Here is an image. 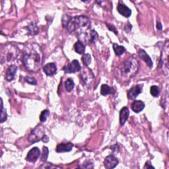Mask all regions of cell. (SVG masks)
Segmentation results:
<instances>
[{
    "instance_id": "cell-25",
    "label": "cell",
    "mask_w": 169,
    "mask_h": 169,
    "mask_svg": "<svg viewBox=\"0 0 169 169\" xmlns=\"http://www.w3.org/2000/svg\"><path fill=\"white\" fill-rule=\"evenodd\" d=\"M82 61H83L84 65L88 66L91 62V56L88 54H85L82 57Z\"/></svg>"
},
{
    "instance_id": "cell-12",
    "label": "cell",
    "mask_w": 169,
    "mask_h": 169,
    "mask_svg": "<svg viewBox=\"0 0 169 169\" xmlns=\"http://www.w3.org/2000/svg\"><path fill=\"white\" fill-rule=\"evenodd\" d=\"M142 93V88L140 85L134 86L129 89L128 93V96L129 99H136L137 96Z\"/></svg>"
},
{
    "instance_id": "cell-21",
    "label": "cell",
    "mask_w": 169,
    "mask_h": 169,
    "mask_svg": "<svg viewBox=\"0 0 169 169\" xmlns=\"http://www.w3.org/2000/svg\"><path fill=\"white\" fill-rule=\"evenodd\" d=\"M75 86V83L74 81L71 79H68L65 83V87L67 92H71L74 89Z\"/></svg>"
},
{
    "instance_id": "cell-33",
    "label": "cell",
    "mask_w": 169,
    "mask_h": 169,
    "mask_svg": "<svg viewBox=\"0 0 169 169\" xmlns=\"http://www.w3.org/2000/svg\"><path fill=\"white\" fill-rule=\"evenodd\" d=\"M154 168V167L153 166H151L150 165V163H147L146 164V166H145V168Z\"/></svg>"
},
{
    "instance_id": "cell-15",
    "label": "cell",
    "mask_w": 169,
    "mask_h": 169,
    "mask_svg": "<svg viewBox=\"0 0 169 169\" xmlns=\"http://www.w3.org/2000/svg\"><path fill=\"white\" fill-rule=\"evenodd\" d=\"M145 108V104L142 100H135L132 104V109L134 112L139 113Z\"/></svg>"
},
{
    "instance_id": "cell-17",
    "label": "cell",
    "mask_w": 169,
    "mask_h": 169,
    "mask_svg": "<svg viewBox=\"0 0 169 169\" xmlns=\"http://www.w3.org/2000/svg\"><path fill=\"white\" fill-rule=\"evenodd\" d=\"M115 91L113 88L110 87L107 84H103L101 86V89H100V93L103 96H107L109 94H114Z\"/></svg>"
},
{
    "instance_id": "cell-6",
    "label": "cell",
    "mask_w": 169,
    "mask_h": 169,
    "mask_svg": "<svg viewBox=\"0 0 169 169\" xmlns=\"http://www.w3.org/2000/svg\"><path fill=\"white\" fill-rule=\"evenodd\" d=\"M81 69V67L79 64V62L77 60H73L70 64L65 66L64 68L66 73H75V72L80 71Z\"/></svg>"
},
{
    "instance_id": "cell-20",
    "label": "cell",
    "mask_w": 169,
    "mask_h": 169,
    "mask_svg": "<svg viewBox=\"0 0 169 169\" xmlns=\"http://www.w3.org/2000/svg\"><path fill=\"white\" fill-rule=\"evenodd\" d=\"M89 42L92 43H95V42L98 39V34L95 30L91 31L87 35Z\"/></svg>"
},
{
    "instance_id": "cell-28",
    "label": "cell",
    "mask_w": 169,
    "mask_h": 169,
    "mask_svg": "<svg viewBox=\"0 0 169 169\" xmlns=\"http://www.w3.org/2000/svg\"><path fill=\"white\" fill-rule=\"evenodd\" d=\"M25 81L27 82L28 83L33 85H36L37 84L36 80L35 78H33V77H28V76L26 77Z\"/></svg>"
},
{
    "instance_id": "cell-24",
    "label": "cell",
    "mask_w": 169,
    "mask_h": 169,
    "mask_svg": "<svg viewBox=\"0 0 169 169\" xmlns=\"http://www.w3.org/2000/svg\"><path fill=\"white\" fill-rule=\"evenodd\" d=\"M150 93L151 95L154 96V97H157V96H158L159 95V93H160V91H159V89L157 86L153 85L151 87Z\"/></svg>"
},
{
    "instance_id": "cell-26",
    "label": "cell",
    "mask_w": 169,
    "mask_h": 169,
    "mask_svg": "<svg viewBox=\"0 0 169 169\" xmlns=\"http://www.w3.org/2000/svg\"><path fill=\"white\" fill-rule=\"evenodd\" d=\"M49 114H50V112L48 110H44V111H42L40 116V121L42 122H45L48 118V116H49Z\"/></svg>"
},
{
    "instance_id": "cell-14",
    "label": "cell",
    "mask_w": 169,
    "mask_h": 169,
    "mask_svg": "<svg viewBox=\"0 0 169 169\" xmlns=\"http://www.w3.org/2000/svg\"><path fill=\"white\" fill-rule=\"evenodd\" d=\"M43 71H44V73L48 75H54L56 71H57V67L55 64L54 63H48V64H46L44 68H43Z\"/></svg>"
},
{
    "instance_id": "cell-31",
    "label": "cell",
    "mask_w": 169,
    "mask_h": 169,
    "mask_svg": "<svg viewBox=\"0 0 169 169\" xmlns=\"http://www.w3.org/2000/svg\"><path fill=\"white\" fill-rule=\"evenodd\" d=\"M42 141L44 143H48V141H49V138H48V137L47 136H46V135H44L42 139Z\"/></svg>"
},
{
    "instance_id": "cell-27",
    "label": "cell",
    "mask_w": 169,
    "mask_h": 169,
    "mask_svg": "<svg viewBox=\"0 0 169 169\" xmlns=\"http://www.w3.org/2000/svg\"><path fill=\"white\" fill-rule=\"evenodd\" d=\"M48 153H49V150H48V147H43V152L41 156V161L46 162L47 161V158L48 157Z\"/></svg>"
},
{
    "instance_id": "cell-11",
    "label": "cell",
    "mask_w": 169,
    "mask_h": 169,
    "mask_svg": "<svg viewBox=\"0 0 169 169\" xmlns=\"http://www.w3.org/2000/svg\"><path fill=\"white\" fill-rule=\"evenodd\" d=\"M129 115V111L128 107H124L120 110V123L122 125H124L128 119Z\"/></svg>"
},
{
    "instance_id": "cell-29",
    "label": "cell",
    "mask_w": 169,
    "mask_h": 169,
    "mask_svg": "<svg viewBox=\"0 0 169 169\" xmlns=\"http://www.w3.org/2000/svg\"><path fill=\"white\" fill-rule=\"evenodd\" d=\"M93 164L90 162V161H87L85 163H84L83 165L81 166L80 168H93Z\"/></svg>"
},
{
    "instance_id": "cell-1",
    "label": "cell",
    "mask_w": 169,
    "mask_h": 169,
    "mask_svg": "<svg viewBox=\"0 0 169 169\" xmlns=\"http://www.w3.org/2000/svg\"><path fill=\"white\" fill-rule=\"evenodd\" d=\"M62 23L63 25L67 28L70 33L74 32V31L78 30L79 28H88L89 26L91 25L89 18L84 15L76 16L75 17L64 15L63 17Z\"/></svg>"
},
{
    "instance_id": "cell-13",
    "label": "cell",
    "mask_w": 169,
    "mask_h": 169,
    "mask_svg": "<svg viewBox=\"0 0 169 169\" xmlns=\"http://www.w3.org/2000/svg\"><path fill=\"white\" fill-rule=\"evenodd\" d=\"M72 148H73V144L71 143H60L57 145L56 147V152L57 153H64V152H69L71 151Z\"/></svg>"
},
{
    "instance_id": "cell-2",
    "label": "cell",
    "mask_w": 169,
    "mask_h": 169,
    "mask_svg": "<svg viewBox=\"0 0 169 169\" xmlns=\"http://www.w3.org/2000/svg\"><path fill=\"white\" fill-rule=\"evenodd\" d=\"M23 61L27 70L32 71H36L40 68L41 57L39 53L32 50L31 52L25 53Z\"/></svg>"
},
{
    "instance_id": "cell-22",
    "label": "cell",
    "mask_w": 169,
    "mask_h": 169,
    "mask_svg": "<svg viewBox=\"0 0 169 169\" xmlns=\"http://www.w3.org/2000/svg\"><path fill=\"white\" fill-rule=\"evenodd\" d=\"M7 118V114L6 112V110L3 109V100L2 99H1V118H0V122L1 123H3L6 122Z\"/></svg>"
},
{
    "instance_id": "cell-10",
    "label": "cell",
    "mask_w": 169,
    "mask_h": 169,
    "mask_svg": "<svg viewBox=\"0 0 169 169\" xmlns=\"http://www.w3.org/2000/svg\"><path fill=\"white\" fill-rule=\"evenodd\" d=\"M118 11L123 15L124 17H129L132 15V11L129 7H128L126 6H125L123 3H119L118 7Z\"/></svg>"
},
{
    "instance_id": "cell-9",
    "label": "cell",
    "mask_w": 169,
    "mask_h": 169,
    "mask_svg": "<svg viewBox=\"0 0 169 169\" xmlns=\"http://www.w3.org/2000/svg\"><path fill=\"white\" fill-rule=\"evenodd\" d=\"M17 71V67L15 65H11L8 67L6 74V79L7 81H13L15 77V75Z\"/></svg>"
},
{
    "instance_id": "cell-5",
    "label": "cell",
    "mask_w": 169,
    "mask_h": 169,
    "mask_svg": "<svg viewBox=\"0 0 169 169\" xmlns=\"http://www.w3.org/2000/svg\"><path fill=\"white\" fill-rule=\"evenodd\" d=\"M11 46L10 47H8V49L7 48H4V49L3 50H4L5 52H6L7 53H2V55H4L5 54V56L3 57H2V61L4 60L6 61H12L13 60H15V57H17V48L14 47L13 48V50H11V52H10V50H11Z\"/></svg>"
},
{
    "instance_id": "cell-3",
    "label": "cell",
    "mask_w": 169,
    "mask_h": 169,
    "mask_svg": "<svg viewBox=\"0 0 169 169\" xmlns=\"http://www.w3.org/2000/svg\"><path fill=\"white\" fill-rule=\"evenodd\" d=\"M138 61L133 57H130L122 65V68L120 69L121 75L125 79H130L136 75V72L138 71Z\"/></svg>"
},
{
    "instance_id": "cell-4",
    "label": "cell",
    "mask_w": 169,
    "mask_h": 169,
    "mask_svg": "<svg viewBox=\"0 0 169 169\" xmlns=\"http://www.w3.org/2000/svg\"><path fill=\"white\" fill-rule=\"evenodd\" d=\"M44 135V126L38 125L31 132L30 136H28V141L31 143H35L42 140Z\"/></svg>"
},
{
    "instance_id": "cell-30",
    "label": "cell",
    "mask_w": 169,
    "mask_h": 169,
    "mask_svg": "<svg viewBox=\"0 0 169 169\" xmlns=\"http://www.w3.org/2000/svg\"><path fill=\"white\" fill-rule=\"evenodd\" d=\"M108 28L110 31L113 32L115 35H118V31L116 30V28H115V27L112 25H108Z\"/></svg>"
},
{
    "instance_id": "cell-23",
    "label": "cell",
    "mask_w": 169,
    "mask_h": 169,
    "mask_svg": "<svg viewBox=\"0 0 169 169\" xmlns=\"http://www.w3.org/2000/svg\"><path fill=\"white\" fill-rule=\"evenodd\" d=\"M28 29L32 35H36V34L38 33V28L35 23L31 24V25L28 27Z\"/></svg>"
},
{
    "instance_id": "cell-18",
    "label": "cell",
    "mask_w": 169,
    "mask_h": 169,
    "mask_svg": "<svg viewBox=\"0 0 169 169\" xmlns=\"http://www.w3.org/2000/svg\"><path fill=\"white\" fill-rule=\"evenodd\" d=\"M75 51L79 54H84L85 52V46L81 41H77L74 45Z\"/></svg>"
},
{
    "instance_id": "cell-8",
    "label": "cell",
    "mask_w": 169,
    "mask_h": 169,
    "mask_svg": "<svg viewBox=\"0 0 169 169\" xmlns=\"http://www.w3.org/2000/svg\"><path fill=\"white\" fill-rule=\"evenodd\" d=\"M118 163L119 161L117 158H116L113 155H108V157H106L104 162L105 168L108 169H112L115 168L118 165Z\"/></svg>"
},
{
    "instance_id": "cell-7",
    "label": "cell",
    "mask_w": 169,
    "mask_h": 169,
    "mask_svg": "<svg viewBox=\"0 0 169 169\" xmlns=\"http://www.w3.org/2000/svg\"><path fill=\"white\" fill-rule=\"evenodd\" d=\"M40 149L38 147H34L28 153L26 157V160L28 162L35 163L40 156Z\"/></svg>"
},
{
    "instance_id": "cell-32",
    "label": "cell",
    "mask_w": 169,
    "mask_h": 169,
    "mask_svg": "<svg viewBox=\"0 0 169 169\" xmlns=\"http://www.w3.org/2000/svg\"><path fill=\"white\" fill-rule=\"evenodd\" d=\"M157 29L159 30V31H161L162 29V25H161V23L160 22H157Z\"/></svg>"
},
{
    "instance_id": "cell-16",
    "label": "cell",
    "mask_w": 169,
    "mask_h": 169,
    "mask_svg": "<svg viewBox=\"0 0 169 169\" xmlns=\"http://www.w3.org/2000/svg\"><path fill=\"white\" fill-rule=\"evenodd\" d=\"M139 56L141 57V58L144 60L147 63V64L150 67H153V61L151 59V57H149L147 53L146 52V51L143 50H139Z\"/></svg>"
},
{
    "instance_id": "cell-19",
    "label": "cell",
    "mask_w": 169,
    "mask_h": 169,
    "mask_svg": "<svg viewBox=\"0 0 169 169\" xmlns=\"http://www.w3.org/2000/svg\"><path fill=\"white\" fill-rule=\"evenodd\" d=\"M113 49L114 50L116 55L118 56L122 55L124 54V52L125 51V49L124 46H119L117 44H113Z\"/></svg>"
}]
</instances>
